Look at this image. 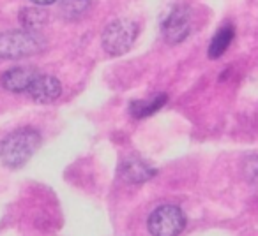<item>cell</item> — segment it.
<instances>
[{
  "label": "cell",
  "instance_id": "obj_2",
  "mask_svg": "<svg viewBox=\"0 0 258 236\" xmlns=\"http://www.w3.org/2000/svg\"><path fill=\"white\" fill-rule=\"evenodd\" d=\"M46 48V41L36 30H8L0 32V58H23L37 55Z\"/></svg>",
  "mask_w": 258,
  "mask_h": 236
},
{
  "label": "cell",
  "instance_id": "obj_12",
  "mask_svg": "<svg viewBox=\"0 0 258 236\" xmlns=\"http://www.w3.org/2000/svg\"><path fill=\"white\" fill-rule=\"evenodd\" d=\"M90 9V0H60V13L66 20H78Z\"/></svg>",
  "mask_w": 258,
  "mask_h": 236
},
{
  "label": "cell",
  "instance_id": "obj_8",
  "mask_svg": "<svg viewBox=\"0 0 258 236\" xmlns=\"http://www.w3.org/2000/svg\"><path fill=\"white\" fill-rule=\"evenodd\" d=\"M37 72L39 71L36 67H13L2 74L0 85L11 93H27V88L30 86Z\"/></svg>",
  "mask_w": 258,
  "mask_h": 236
},
{
  "label": "cell",
  "instance_id": "obj_9",
  "mask_svg": "<svg viewBox=\"0 0 258 236\" xmlns=\"http://www.w3.org/2000/svg\"><path fill=\"white\" fill-rule=\"evenodd\" d=\"M166 100H168V97L165 93H158V95L151 97L147 100H135V102H131L129 111H131V114L135 118H147L151 114H154L158 109H161L166 104Z\"/></svg>",
  "mask_w": 258,
  "mask_h": 236
},
{
  "label": "cell",
  "instance_id": "obj_1",
  "mask_svg": "<svg viewBox=\"0 0 258 236\" xmlns=\"http://www.w3.org/2000/svg\"><path fill=\"white\" fill-rule=\"evenodd\" d=\"M41 143H43V138L36 129L23 127L15 131L0 141V161L11 169L23 168L39 150Z\"/></svg>",
  "mask_w": 258,
  "mask_h": 236
},
{
  "label": "cell",
  "instance_id": "obj_14",
  "mask_svg": "<svg viewBox=\"0 0 258 236\" xmlns=\"http://www.w3.org/2000/svg\"><path fill=\"white\" fill-rule=\"evenodd\" d=\"M30 2H34V4H37V6H50V4H53L55 0H30Z\"/></svg>",
  "mask_w": 258,
  "mask_h": 236
},
{
  "label": "cell",
  "instance_id": "obj_4",
  "mask_svg": "<svg viewBox=\"0 0 258 236\" xmlns=\"http://www.w3.org/2000/svg\"><path fill=\"white\" fill-rule=\"evenodd\" d=\"M147 227L152 236H179L186 227V217L175 204H163L151 213Z\"/></svg>",
  "mask_w": 258,
  "mask_h": 236
},
{
  "label": "cell",
  "instance_id": "obj_7",
  "mask_svg": "<svg viewBox=\"0 0 258 236\" xmlns=\"http://www.w3.org/2000/svg\"><path fill=\"white\" fill-rule=\"evenodd\" d=\"M118 175L127 183H144V182H149L151 178H154L156 169L151 168L144 159L127 157L120 162Z\"/></svg>",
  "mask_w": 258,
  "mask_h": 236
},
{
  "label": "cell",
  "instance_id": "obj_3",
  "mask_svg": "<svg viewBox=\"0 0 258 236\" xmlns=\"http://www.w3.org/2000/svg\"><path fill=\"white\" fill-rule=\"evenodd\" d=\"M138 37V25L133 20H115L104 29L101 43L108 55L120 57L127 53Z\"/></svg>",
  "mask_w": 258,
  "mask_h": 236
},
{
  "label": "cell",
  "instance_id": "obj_5",
  "mask_svg": "<svg viewBox=\"0 0 258 236\" xmlns=\"http://www.w3.org/2000/svg\"><path fill=\"white\" fill-rule=\"evenodd\" d=\"M161 30L170 44H179L191 32V13L186 6H173L168 15L163 18Z\"/></svg>",
  "mask_w": 258,
  "mask_h": 236
},
{
  "label": "cell",
  "instance_id": "obj_11",
  "mask_svg": "<svg viewBox=\"0 0 258 236\" xmlns=\"http://www.w3.org/2000/svg\"><path fill=\"white\" fill-rule=\"evenodd\" d=\"M48 22V13L41 8H27L20 13V23L27 30H37Z\"/></svg>",
  "mask_w": 258,
  "mask_h": 236
},
{
  "label": "cell",
  "instance_id": "obj_13",
  "mask_svg": "<svg viewBox=\"0 0 258 236\" xmlns=\"http://www.w3.org/2000/svg\"><path fill=\"white\" fill-rule=\"evenodd\" d=\"M244 171H246V176L251 182H258V157L249 159L244 166Z\"/></svg>",
  "mask_w": 258,
  "mask_h": 236
},
{
  "label": "cell",
  "instance_id": "obj_6",
  "mask_svg": "<svg viewBox=\"0 0 258 236\" xmlns=\"http://www.w3.org/2000/svg\"><path fill=\"white\" fill-rule=\"evenodd\" d=\"M60 93L62 83L55 76L43 74V72H37L36 78L30 83V86L27 88V95L39 104L53 102V100H57L60 97Z\"/></svg>",
  "mask_w": 258,
  "mask_h": 236
},
{
  "label": "cell",
  "instance_id": "obj_10",
  "mask_svg": "<svg viewBox=\"0 0 258 236\" xmlns=\"http://www.w3.org/2000/svg\"><path fill=\"white\" fill-rule=\"evenodd\" d=\"M235 30L232 25H225L214 34L211 44H209V58H219L226 50H228L230 43L233 41Z\"/></svg>",
  "mask_w": 258,
  "mask_h": 236
}]
</instances>
